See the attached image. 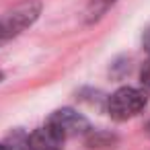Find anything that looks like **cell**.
Instances as JSON below:
<instances>
[{"label": "cell", "mask_w": 150, "mask_h": 150, "mask_svg": "<svg viewBox=\"0 0 150 150\" xmlns=\"http://www.w3.org/2000/svg\"><path fill=\"white\" fill-rule=\"evenodd\" d=\"M148 103V97L144 91L140 88H134V86H123L119 91H115L111 97H109V105H107V111L113 119L117 121H125L134 115H138Z\"/></svg>", "instance_id": "obj_2"}, {"label": "cell", "mask_w": 150, "mask_h": 150, "mask_svg": "<svg viewBox=\"0 0 150 150\" xmlns=\"http://www.w3.org/2000/svg\"><path fill=\"white\" fill-rule=\"evenodd\" d=\"M39 13H41L39 0H27V2H21L15 8L6 11L0 17V45L23 33L27 27H31L37 21Z\"/></svg>", "instance_id": "obj_1"}, {"label": "cell", "mask_w": 150, "mask_h": 150, "mask_svg": "<svg viewBox=\"0 0 150 150\" xmlns=\"http://www.w3.org/2000/svg\"><path fill=\"white\" fill-rule=\"evenodd\" d=\"M140 78H142V82L150 88V62L144 64V68H142V72H140Z\"/></svg>", "instance_id": "obj_5"}, {"label": "cell", "mask_w": 150, "mask_h": 150, "mask_svg": "<svg viewBox=\"0 0 150 150\" xmlns=\"http://www.w3.org/2000/svg\"><path fill=\"white\" fill-rule=\"evenodd\" d=\"M0 150H6V148H4V144H0Z\"/></svg>", "instance_id": "obj_7"}, {"label": "cell", "mask_w": 150, "mask_h": 150, "mask_svg": "<svg viewBox=\"0 0 150 150\" xmlns=\"http://www.w3.org/2000/svg\"><path fill=\"white\" fill-rule=\"evenodd\" d=\"M47 125L54 127V129H56L58 134H62L64 138L76 136V134H82V132L88 129V121H86L80 113H76L74 109H68V107L54 111V113L50 115V119H47Z\"/></svg>", "instance_id": "obj_3"}, {"label": "cell", "mask_w": 150, "mask_h": 150, "mask_svg": "<svg viewBox=\"0 0 150 150\" xmlns=\"http://www.w3.org/2000/svg\"><path fill=\"white\" fill-rule=\"evenodd\" d=\"M0 80H2V74H0Z\"/></svg>", "instance_id": "obj_8"}, {"label": "cell", "mask_w": 150, "mask_h": 150, "mask_svg": "<svg viewBox=\"0 0 150 150\" xmlns=\"http://www.w3.org/2000/svg\"><path fill=\"white\" fill-rule=\"evenodd\" d=\"M146 134H148V136H150V123H148V125H146Z\"/></svg>", "instance_id": "obj_6"}, {"label": "cell", "mask_w": 150, "mask_h": 150, "mask_svg": "<svg viewBox=\"0 0 150 150\" xmlns=\"http://www.w3.org/2000/svg\"><path fill=\"white\" fill-rule=\"evenodd\" d=\"M64 140L66 138L62 134H58L54 127L45 123L29 136V150H62Z\"/></svg>", "instance_id": "obj_4"}]
</instances>
